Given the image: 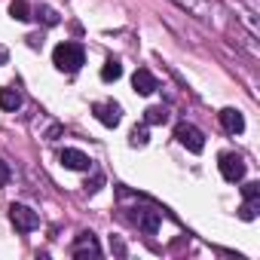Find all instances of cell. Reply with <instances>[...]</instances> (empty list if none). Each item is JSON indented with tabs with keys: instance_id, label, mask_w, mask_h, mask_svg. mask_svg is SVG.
<instances>
[{
	"instance_id": "obj_1",
	"label": "cell",
	"mask_w": 260,
	"mask_h": 260,
	"mask_svg": "<svg viewBox=\"0 0 260 260\" xmlns=\"http://www.w3.org/2000/svg\"><path fill=\"white\" fill-rule=\"evenodd\" d=\"M83 61H86V52L80 43H58L52 52V64L64 74H77L83 68Z\"/></svg>"
},
{
	"instance_id": "obj_2",
	"label": "cell",
	"mask_w": 260,
	"mask_h": 260,
	"mask_svg": "<svg viewBox=\"0 0 260 260\" xmlns=\"http://www.w3.org/2000/svg\"><path fill=\"white\" fill-rule=\"evenodd\" d=\"M175 138H178V141H181L190 153H202V150H205V135L199 132V128H196L193 122H178Z\"/></svg>"
},
{
	"instance_id": "obj_3",
	"label": "cell",
	"mask_w": 260,
	"mask_h": 260,
	"mask_svg": "<svg viewBox=\"0 0 260 260\" xmlns=\"http://www.w3.org/2000/svg\"><path fill=\"white\" fill-rule=\"evenodd\" d=\"M10 220H13V226L22 230V233H31V230L40 226V214H37L34 208H28V205H19V202L10 205Z\"/></svg>"
},
{
	"instance_id": "obj_4",
	"label": "cell",
	"mask_w": 260,
	"mask_h": 260,
	"mask_svg": "<svg viewBox=\"0 0 260 260\" xmlns=\"http://www.w3.org/2000/svg\"><path fill=\"white\" fill-rule=\"evenodd\" d=\"M217 169H220L223 181H230V184H236V181L245 178V162H242V156H236V153H220Z\"/></svg>"
},
{
	"instance_id": "obj_5",
	"label": "cell",
	"mask_w": 260,
	"mask_h": 260,
	"mask_svg": "<svg viewBox=\"0 0 260 260\" xmlns=\"http://www.w3.org/2000/svg\"><path fill=\"white\" fill-rule=\"evenodd\" d=\"M132 223L141 230V233H147V236H153L156 230H159V211H153V208H132Z\"/></svg>"
},
{
	"instance_id": "obj_6",
	"label": "cell",
	"mask_w": 260,
	"mask_h": 260,
	"mask_svg": "<svg viewBox=\"0 0 260 260\" xmlns=\"http://www.w3.org/2000/svg\"><path fill=\"white\" fill-rule=\"evenodd\" d=\"M92 113H95V119H98L101 125H107V128H116L119 119H122V110H119V104H113V101H98V104L92 107Z\"/></svg>"
},
{
	"instance_id": "obj_7",
	"label": "cell",
	"mask_w": 260,
	"mask_h": 260,
	"mask_svg": "<svg viewBox=\"0 0 260 260\" xmlns=\"http://www.w3.org/2000/svg\"><path fill=\"white\" fill-rule=\"evenodd\" d=\"M71 254L74 257H98L101 254V245H98V239L92 233H80L77 242L71 245Z\"/></svg>"
},
{
	"instance_id": "obj_8",
	"label": "cell",
	"mask_w": 260,
	"mask_h": 260,
	"mask_svg": "<svg viewBox=\"0 0 260 260\" xmlns=\"http://www.w3.org/2000/svg\"><path fill=\"white\" fill-rule=\"evenodd\" d=\"M58 162L64 166V169H71V172H86L92 162H89V156L83 153V150H74V147H64L61 153H58Z\"/></svg>"
},
{
	"instance_id": "obj_9",
	"label": "cell",
	"mask_w": 260,
	"mask_h": 260,
	"mask_svg": "<svg viewBox=\"0 0 260 260\" xmlns=\"http://www.w3.org/2000/svg\"><path fill=\"white\" fill-rule=\"evenodd\" d=\"M132 86H135L138 95H153V92L159 89V80H156L147 68H138V71L132 74Z\"/></svg>"
},
{
	"instance_id": "obj_10",
	"label": "cell",
	"mask_w": 260,
	"mask_h": 260,
	"mask_svg": "<svg viewBox=\"0 0 260 260\" xmlns=\"http://www.w3.org/2000/svg\"><path fill=\"white\" fill-rule=\"evenodd\" d=\"M217 116H220V125L226 128L230 135H242V132H245V116H242L236 107H223Z\"/></svg>"
},
{
	"instance_id": "obj_11",
	"label": "cell",
	"mask_w": 260,
	"mask_h": 260,
	"mask_svg": "<svg viewBox=\"0 0 260 260\" xmlns=\"http://www.w3.org/2000/svg\"><path fill=\"white\" fill-rule=\"evenodd\" d=\"M175 4H178L181 10H187L190 16H196V19H208V16H211L208 0H175Z\"/></svg>"
},
{
	"instance_id": "obj_12",
	"label": "cell",
	"mask_w": 260,
	"mask_h": 260,
	"mask_svg": "<svg viewBox=\"0 0 260 260\" xmlns=\"http://www.w3.org/2000/svg\"><path fill=\"white\" fill-rule=\"evenodd\" d=\"M119 77H122V64H119L116 58H107L104 68H101V80H104V83H116Z\"/></svg>"
},
{
	"instance_id": "obj_13",
	"label": "cell",
	"mask_w": 260,
	"mask_h": 260,
	"mask_svg": "<svg viewBox=\"0 0 260 260\" xmlns=\"http://www.w3.org/2000/svg\"><path fill=\"white\" fill-rule=\"evenodd\" d=\"M0 107L4 110H19L22 107V95L16 89H0Z\"/></svg>"
},
{
	"instance_id": "obj_14",
	"label": "cell",
	"mask_w": 260,
	"mask_h": 260,
	"mask_svg": "<svg viewBox=\"0 0 260 260\" xmlns=\"http://www.w3.org/2000/svg\"><path fill=\"white\" fill-rule=\"evenodd\" d=\"M10 16L16 19V22H31L34 16H31V7L25 4V0H13L10 4Z\"/></svg>"
},
{
	"instance_id": "obj_15",
	"label": "cell",
	"mask_w": 260,
	"mask_h": 260,
	"mask_svg": "<svg viewBox=\"0 0 260 260\" xmlns=\"http://www.w3.org/2000/svg\"><path fill=\"white\" fill-rule=\"evenodd\" d=\"M144 122L147 125H162V122H169V110L166 107H147L144 110Z\"/></svg>"
},
{
	"instance_id": "obj_16",
	"label": "cell",
	"mask_w": 260,
	"mask_h": 260,
	"mask_svg": "<svg viewBox=\"0 0 260 260\" xmlns=\"http://www.w3.org/2000/svg\"><path fill=\"white\" fill-rule=\"evenodd\" d=\"M150 138H147V125H135L132 128V135H128V144H132V147H144Z\"/></svg>"
},
{
	"instance_id": "obj_17",
	"label": "cell",
	"mask_w": 260,
	"mask_h": 260,
	"mask_svg": "<svg viewBox=\"0 0 260 260\" xmlns=\"http://www.w3.org/2000/svg\"><path fill=\"white\" fill-rule=\"evenodd\" d=\"M37 19H43V25H49V28L61 22V19H58V13H55L52 7H40V10H37Z\"/></svg>"
},
{
	"instance_id": "obj_18",
	"label": "cell",
	"mask_w": 260,
	"mask_h": 260,
	"mask_svg": "<svg viewBox=\"0 0 260 260\" xmlns=\"http://www.w3.org/2000/svg\"><path fill=\"white\" fill-rule=\"evenodd\" d=\"M242 196H245V202H260V184H257V181L245 184V187H242Z\"/></svg>"
},
{
	"instance_id": "obj_19",
	"label": "cell",
	"mask_w": 260,
	"mask_h": 260,
	"mask_svg": "<svg viewBox=\"0 0 260 260\" xmlns=\"http://www.w3.org/2000/svg\"><path fill=\"white\" fill-rule=\"evenodd\" d=\"M257 205H260V202H245V205L239 208V217H242V220H254V217H257Z\"/></svg>"
},
{
	"instance_id": "obj_20",
	"label": "cell",
	"mask_w": 260,
	"mask_h": 260,
	"mask_svg": "<svg viewBox=\"0 0 260 260\" xmlns=\"http://www.w3.org/2000/svg\"><path fill=\"white\" fill-rule=\"evenodd\" d=\"M7 184H10V166L0 159V187H7Z\"/></svg>"
},
{
	"instance_id": "obj_21",
	"label": "cell",
	"mask_w": 260,
	"mask_h": 260,
	"mask_svg": "<svg viewBox=\"0 0 260 260\" xmlns=\"http://www.w3.org/2000/svg\"><path fill=\"white\" fill-rule=\"evenodd\" d=\"M110 248H113L116 254H125V245H122L119 239H113V236H110Z\"/></svg>"
},
{
	"instance_id": "obj_22",
	"label": "cell",
	"mask_w": 260,
	"mask_h": 260,
	"mask_svg": "<svg viewBox=\"0 0 260 260\" xmlns=\"http://www.w3.org/2000/svg\"><path fill=\"white\" fill-rule=\"evenodd\" d=\"M7 58H10V52H7V46H0V64H7Z\"/></svg>"
}]
</instances>
